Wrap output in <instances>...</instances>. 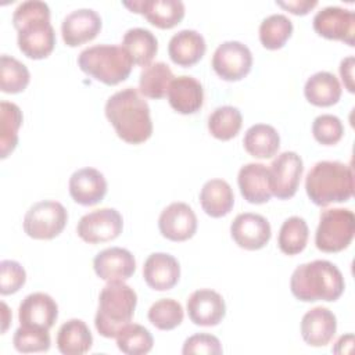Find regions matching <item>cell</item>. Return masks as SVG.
Returning a JSON list of instances; mask_svg holds the SVG:
<instances>
[{"instance_id": "1", "label": "cell", "mask_w": 355, "mask_h": 355, "mask_svg": "<svg viewBox=\"0 0 355 355\" xmlns=\"http://www.w3.org/2000/svg\"><path fill=\"white\" fill-rule=\"evenodd\" d=\"M104 111L118 137L126 143L140 144L153 135L150 107L135 87H125L110 96Z\"/></svg>"}, {"instance_id": "2", "label": "cell", "mask_w": 355, "mask_h": 355, "mask_svg": "<svg viewBox=\"0 0 355 355\" xmlns=\"http://www.w3.org/2000/svg\"><path fill=\"white\" fill-rule=\"evenodd\" d=\"M12 25L18 32V47L28 58L42 60L54 50L55 32L50 24V8L44 1L28 0L18 4L12 14Z\"/></svg>"}, {"instance_id": "3", "label": "cell", "mask_w": 355, "mask_h": 355, "mask_svg": "<svg viewBox=\"0 0 355 355\" xmlns=\"http://www.w3.org/2000/svg\"><path fill=\"white\" fill-rule=\"evenodd\" d=\"M290 288L300 301H336L344 293L345 282L341 270L333 262L315 259L294 269Z\"/></svg>"}, {"instance_id": "4", "label": "cell", "mask_w": 355, "mask_h": 355, "mask_svg": "<svg viewBox=\"0 0 355 355\" xmlns=\"http://www.w3.org/2000/svg\"><path fill=\"white\" fill-rule=\"evenodd\" d=\"M305 190L319 207L348 201L354 194L352 166L340 161H319L306 173Z\"/></svg>"}, {"instance_id": "5", "label": "cell", "mask_w": 355, "mask_h": 355, "mask_svg": "<svg viewBox=\"0 0 355 355\" xmlns=\"http://www.w3.org/2000/svg\"><path fill=\"white\" fill-rule=\"evenodd\" d=\"M137 305L136 291L122 280L107 282L98 297L94 318L97 331L105 338H114L130 323Z\"/></svg>"}, {"instance_id": "6", "label": "cell", "mask_w": 355, "mask_h": 355, "mask_svg": "<svg viewBox=\"0 0 355 355\" xmlns=\"http://www.w3.org/2000/svg\"><path fill=\"white\" fill-rule=\"evenodd\" d=\"M78 65L96 80L114 86L128 79L133 61L122 46L94 44L80 51Z\"/></svg>"}, {"instance_id": "7", "label": "cell", "mask_w": 355, "mask_h": 355, "mask_svg": "<svg viewBox=\"0 0 355 355\" xmlns=\"http://www.w3.org/2000/svg\"><path fill=\"white\" fill-rule=\"evenodd\" d=\"M354 233V212L348 208H329L320 214L315 244L323 252H338L351 244Z\"/></svg>"}, {"instance_id": "8", "label": "cell", "mask_w": 355, "mask_h": 355, "mask_svg": "<svg viewBox=\"0 0 355 355\" xmlns=\"http://www.w3.org/2000/svg\"><path fill=\"white\" fill-rule=\"evenodd\" d=\"M68 222L65 207L53 200L33 204L24 218V232L36 240H51L57 237Z\"/></svg>"}, {"instance_id": "9", "label": "cell", "mask_w": 355, "mask_h": 355, "mask_svg": "<svg viewBox=\"0 0 355 355\" xmlns=\"http://www.w3.org/2000/svg\"><path fill=\"white\" fill-rule=\"evenodd\" d=\"M211 64L222 79L229 82L240 80L251 71L252 54L244 43L227 40L216 47Z\"/></svg>"}, {"instance_id": "10", "label": "cell", "mask_w": 355, "mask_h": 355, "mask_svg": "<svg viewBox=\"0 0 355 355\" xmlns=\"http://www.w3.org/2000/svg\"><path fill=\"white\" fill-rule=\"evenodd\" d=\"M123 229L122 215L115 208L94 209L83 215L78 225V236L90 244L104 243L116 239Z\"/></svg>"}, {"instance_id": "11", "label": "cell", "mask_w": 355, "mask_h": 355, "mask_svg": "<svg viewBox=\"0 0 355 355\" xmlns=\"http://www.w3.org/2000/svg\"><path fill=\"white\" fill-rule=\"evenodd\" d=\"M302 172V158L297 153H280L269 166V182L272 196L280 200L291 198L297 193Z\"/></svg>"}, {"instance_id": "12", "label": "cell", "mask_w": 355, "mask_h": 355, "mask_svg": "<svg viewBox=\"0 0 355 355\" xmlns=\"http://www.w3.org/2000/svg\"><path fill=\"white\" fill-rule=\"evenodd\" d=\"M312 24L315 32L326 39L341 40L348 46L355 43V14L348 8L327 6L315 14Z\"/></svg>"}, {"instance_id": "13", "label": "cell", "mask_w": 355, "mask_h": 355, "mask_svg": "<svg viewBox=\"0 0 355 355\" xmlns=\"http://www.w3.org/2000/svg\"><path fill=\"white\" fill-rule=\"evenodd\" d=\"M230 234L239 247L254 251L269 243L272 229L265 216L252 212H243L233 219L230 225Z\"/></svg>"}, {"instance_id": "14", "label": "cell", "mask_w": 355, "mask_h": 355, "mask_svg": "<svg viewBox=\"0 0 355 355\" xmlns=\"http://www.w3.org/2000/svg\"><path fill=\"white\" fill-rule=\"evenodd\" d=\"M161 234L172 241H184L194 236L197 230V216L186 202H172L158 218Z\"/></svg>"}, {"instance_id": "15", "label": "cell", "mask_w": 355, "mask_h": 355, "mask_svg": "<svg viewBox=\"0 0 355 355\" xmlns=\"http://www.w3.org/2000/svg\"><path fill=\"white\" fill-rule=\"evenodd\" d=\"M58 318L57 302L46 293H32L26 295L18 308L21 326L50 330Z\"/></svg>"}, {"instance_id": "16", "label": "cell", "mask_w": 355, "mask_h": 355, "mask_svg": "<svg viewBox=\"0 0 355 355\" xmlns=\"http://www.w3.org/2000/svg\"><path fill=\"white\" fill-rule=\"evenodd\" d=\"M187 313L197 326H216L226 315V304L215 290L200 288L187 298Z\"/></svg>"}, {"instance_id": "17", "label": "cell", "mask_w": 355, "mask_h": 355, "mask_svg": "<svg viewBox=\"0 0 355 355\" xmlns=\"http://www.w3.org/2000/svg\"><path fill=\"white\" fill-rule=\"evenodd\" d=\"M101 31V17L92 8H78L65 15L61 24L62 40L75 47L93 40Z\"/></svg>"}, {"instance_id": "18", "label": "cell", "mask_w": 355, "mask_h": 355, "mask_svg": "<svg viewBox=\"0 0 355 355\" xmlns=\"http://www.w3.org/2000/svg\"><path fill=\"white\" fill-rule=\"evenodd\" d=\"M122 4L133 12L143 14L150 24L161 29L173 28L184 17V4L180 0H133Z\"/></svg>"}, {"instance_id": "19", "label": "cell", "mask_w": 355, "mask_h": 355, "mask_svg": "<svg viewBox=\"0 0 355 355\" xmlns=\"http://www.w3.org/2000/svg\"><path fill=\"white\" fill-rule=\"evenodd\" d=\"M96 275L105 280H128L136 270V261L132 252L122 247H110L100 251L93 259Z\"/></svg>"}, {"instance_id": "20", "label": "cell", "mask_w": 355, "mask_h": 355, "mask_svg": "<svg viewBox=\"0 0 355 355\" xmlns=\"http://www.w3.org/2000/svg\"><path fill=\"white\" fill-rule=\"evenodd\" d=\"M69 194L80 205H96L107 194V180L96 168H80L69 178Z\"/></svg>"}, {"instance_id": "21", "label": "cell", "mask_w": 355, "mask_h": 355, "mask_svg": "<svg viewBox=\"0 0 355 355\" xmlns=\"http://www.w3.org/2000/svg\"><path fill=\"white\" fill-rule=\"evenodd\" d=\"M143 277L151 288L157 291H166L178 284L180 277V265L171 254L154 252L144 261Z\"/></svg>"}, {"instance_id": "22", "label": "cell", "mask_w": 355, "mask_h": 355, "mask_svg": "<svg viewBox=\"0 0 355 355\" xmlns=\"http://www.w3.org/2000/svg\"><path fill=\"white\" fill-rule=\"evenodd\" d=\"M337 330V319L334 313L324 306L309 309L301 320V336L311 347L327 345Z\"/></svg>"}, {"instance_id": "23", "label": "cell", "mask_w": 355, "mask_h": 355, "mask_svg": "<svg viewBox=\"0 0 355 355\" xmlns=\"http://www.w3.org/2000/svg\"><path fill=\"white\" fill-rule=\"evenodd\" d=\"M168 101L179 114H194L204 103V89L200 80L189 75H180L172 79L168 89Z\"/></svg>"}, {"instance_id": "24", "label": "cell", "mask_w": 355, "mask_h": 355, "mask_svg": "<svg viewBox=\"0 0 355 355\" xmlns=\"http://www.w3.org/2000/svg\"><path fill=\"white\" fill-rule=\"evenodd\" d=\"M237 183L241 196L251 204H263L272 197L269 168L261 162H250L241 166Z\"/></svg>"}, {"instance_id": "25", "label": "cell", "mask_w": 355, "mask_h": 355, "mask_svg": "<svg viewBox=\"0 0 355 355\" xmlns=\"http://www.w3.org/2000/svg\"><path fill=\"white\" fill-rule=\"evenodd\" d=\"M207 44L204 36L194 29H182L175 33L168 43L171 60L180 67L197 64L205 54Z\"/></svg>"}, {"instance_id": "26", "label": "cell", "mask_w": 355, "mask_h": 355, "mask_svg": "<svg viewBox=\"0 0 355 355\" xmlns=\"http://www.w3.org/2000/svg\"><path fill=\"white\" fill-rule=\"evenodd\" d=\"M200 202L207 215L212 218H222L232 211L234 194L226 180L211 179L204 183L200 191Z\"/></svg>"}, {"instance_id": "27", "label": "cell", "mask_w": 355, "mask_h": 355, "mask_svg": "<svg viewBox=\"0 0 355 355\" xmlns=\"http://www.w3.org/2000/svg\"><path fill=\"white\" fill-rule=\"evenodd\" d=\"M305 98L318 107H330L341 97V85L336 75L320 71L311 75L304 86Z\"/></svg>"}, {"instance_id": "28", "label": "cell", "mask_w": 355, "mask_h": 355, "mask_svg": "<svg viewBox=\"0 0 355 355\" xmlns=\"http://www.w3.org/2000/svg\"><path fill=\"white\" fill-rule=\"evenodd\" d=\"M93 344V336L82 319H69L57 333V348L64 355L86 354Z\"/></svg>"}, {"instance_id": "29", "label": "cell", "mask_w": 355, "mask_h": 355, "mask_svg": "<svg viewBox=\"0 0 355 355\" xmlns=\"http://www.w3.org/2000/svg\"><path fill=\"white\" fill-rule=\"evenodd\" d=\"M122 47L128 51L133 64L147 67L158 51V40L146 28H130L122 37Z\"/></svg>"}, {"instance_id": "30", "label": "cell", "mask_w": 355, "mask_h": 355, "mask_svg": "<svg viewBox=\"0 0 355 355\" xmlns=\"http://www.w3.org/2000/svg\"><path fill=\"white\" fill-rule=\"evenodd\" d=\"M245 151L255 158H270L280 147L277 130L266 123H255L247 129L243 137Z\"/></svg>"}, {"instance_id": "31", "label": "cell", "mask_w": 355, "mask_h": 355, "mask_svg": "<svg viewBox=\"0 0 355 355\" xmlns=\"http://www.w3.org/2000/svg\"><path fill=\"white\" fill-rule=\"evenodd\" d=\"M173 78L175 76L168 64L162 61L148 64L140 72V93L148 98H162L166 96Z\"/></svg>"}, {"instance_id": "32", "label": "cell", "mask_w": 355, "mask_h": 355, "mask_svg": "<svg viewBox=\"0 0 355 355\" xmlns=\"http://www.w3.org/2000/svg\"><path fill=\"white\" fill-rule=\"evenodd\" d=\"M22 125L21 108L10 101L0 103V157L7 158L18 144V130Z\"/></svg>"}, {"instance_id": "33", "label": "cell", "mask_w": 355, "mask_h": 355, "mask_svg": "<svg viewBox=\"0 0 355 355\" xmlns=\"http://www.w3.org/2000/svg\"><path fill=\"white\" fill-rule=\"evenodd\" d=\"M308 237L309 229L305 219L300 216H290L280 226L277 245L282 252L287 255H295L306 247Z\"/></svg>"}, {"instance_id": "34", "label": "cell", "mask_w": 355, "mask_h": 355, "mask_svg": "<svg viewBox=\"0 0 355 355\" xmlns=\"http://www.w3.org/2000/svg\"><path fill=\"white\" fill-rule=\"evenodd\" d=\"M243 115L237 107L222 105L208 116V130L219 140H230L241 129Z\"/></svg>"}, {"instance_id": "35", "label": "cell", "mask_w": 355, "mask_h": 355, "mask_svg": "<svg viewBox=\"0 0 355 355\" xmlns=\"http://www.w3.org/2000/svg\"><path fill=\"white\" fill-rule=\"evenodd\" d=\"M293 33V22L284 14H272L259 25V40L265 49H282Z\"/></svg>"}, {"instance_id": "36", "label": "cell", "mask_w": 355, "mask_h": 355, "mask_svg": "<svg viewBox=\"0 0 355 355\" xmlns=\"http://www.w3.org/2000/svg\"><path fill=\"white\" fill-rule=\"evenodd\" d=\"M31 80L29 69L17 58L3 54L0 58V89L4 93L24 92Z\"/></svg>"}, {"instance_id": "37", "label": "cell", "mask_w": 355, "mask_h": 355, "mask_svg": "<svg viewBox=\"0 0 355 355\" xmlns=\"http://www.w3.org/2000/svg\"><path fill=\"white\" fill-rule=\"evenodd\" d=\"M119 351L126 355H143L153 349L154 340L151 333L141 324L129 323L115 337Z\"/></svg>"}, {"instance_id": "38", "label": "cell", "mask_w": 355, "mask_h": 355, "mask_svg": "<svg viewBox=\"0 0 355 355\" xmlns=\"http://www.w3.org/2000/svg\"><path fill=\"white\" fill-rule=\"evenodd\" d=\"M183 308L173 298H161L148 309V320L159 330H173L183 322Z\"/></svg>"}, {"instance_id": "39", "label": "cell", "mask_w": 355, "mask_h": 355, "mask_svg": "<svg viewBox=\"0 0 355 355\" xmlns=\"http://www.w3.org/2000/svg\"><path fill=\"white\" fill-rule=\"evenodd\" d=\"M12 344L18 352H44L49 351L51 340L49 330L19 326L12 337Z\"/></svg>"}, {"instance_id": "40", "label": "cell", "mask_w": 355, "mask_h": 355, "mask_svg": "<svg viewBox=\"0 0 355 355\" xmlns=\"http://www.w3.org/2000/svg\"><path fill=\"white\" fill-rule=\"evenodd\" d=\"M312 133L316 141L323 146H333L338 143L344 135V126L338 116L331 114H322L313 119Z\"/></svg>"}, {"instance_id": "41", "label": "cell", "mask_w": 355, "mask_h": 355, "mask_svg": "<svg viewBox=\"0 0 355 355\" xmlns=\"http://www.w3.org/2000/svg\"><path fill=\"white\" fill-rule=\"evenodd\" d=\"M26 282V272L22 265L12 259L0 262V293L8 295L17 293Z\"/></svg>"}, {"instance_id": "42", "label": "cell", "mask_w": 355, "mask_h": 355, "mask_svg": "<svg viewBox=\"0 0 355 355\" xmlns=\"http://www.w3.org/2000/svg\"><path fill=\"white\" fill-rule=\"evenodd\" d=\"M223 352L220 341L218 337L207 333L193 334L186 338L182 354L191 355V354H205V355H220Z\"/></svg>"}, {"instance_id": "43", "label": "cell", "mask_w": 355, "mask_h": 355, "mask_svg": "<svg viewBox=\"0 0 355 355\" xmlns=\"http://www.w3.org/2000/svg\"><path fill=\"white\" fill-rule=\"evenodd\" d=\"M276 4L284 10H288L295 15H305L313 7L318 6V0H288V1L276 0Z\"/></svg>"}, {"instance_id": "44", "label": "cell", "mask_w": 355, "mask_h": 355, "mask_svg": "<svg viewBox=\"0 0 355 355\" xmlns=\"http://www.w3.org/2000/svg\"><path fill=\"white\" fill-rule=\"evenodd\" d=\"M340 75L341 79L348 89V92H354V57L348 55L340 62Z\"/></svg>"}, {"instance_id": "45", "label": "cell", "mask_w": 355, "mask_h": 355, "mask_svg": "<svg viewBox=\"0 0 355 355\" xmlns=\"http://www.w3.org/2000/svg\"><path fill=\"white\" fill-rule=\"evenodd\" d=\"M352 345H354V334L352 333L344 334V336H341L337 340V343H336V345L333 348V352H336V354H345L344 347H348L349 349H352Z\"/></svg>"}, {"instance_id": "46", "label": "cell", "mask_w": 355, "mask_h": 355, "mask_svg": "<svg viewBox=\"0 0 355 355\" xmlns=\"http://www.w3.org/2000/svg\"><path fill=\"white\" fill-rule=\"evenodd\" d=\"M1 308H3V330L1 331L6 333V330L8 327V323L11 322V312H10L6 302H1Z\"/></svg>"}]
</instances>
